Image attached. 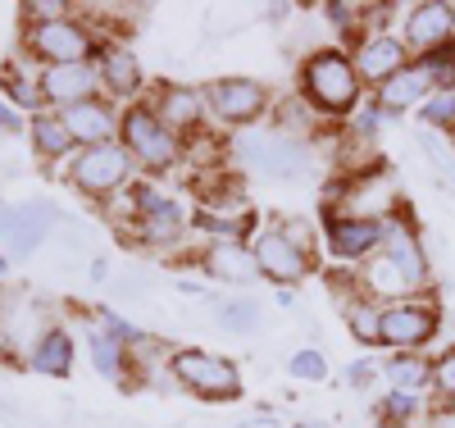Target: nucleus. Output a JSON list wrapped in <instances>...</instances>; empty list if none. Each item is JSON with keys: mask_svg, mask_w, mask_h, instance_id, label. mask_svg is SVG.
<instances>
[{"mask_svg": "<svg viewBox=\"0 0 455 428\" xmlns=\"http://www.w3.org/2000/svg\"><path fill=\"white\" fill-rule=\"evenodd\" d=\"M83 346H87V360H92V369L100 374V378H109V383H132V356H128V346L124 342H114L109 333H100L96 324L87 328V337H83Z\"/></svg>", "mask_w": 455, "mask_h": 428, "instance_id": "cd10ccee", "label": "nucleus"}, {"mask_svg": "<svg viewBox=\"0 0 455 428\" xmlns=\"http://www.w3.org/2000/svg\"><path fill=\"white\" fill-rule=\"evenodd\" d=\"M383 383H387V392H410V397L433 392V356H424V351H392L383 360Z\"/></svg>", "mask_w": 455, "mask_h": 428, "instance_id": "393cba45", "label": "nucleus"}, {"mask_svg": "<svg viewBox=\"0 0 455 428\" xmlns=\"http://www.w3.org/2000/svg\"><path fill=\"white\" fill-rule=\"evenodd\" d=\"M19 51L32 55L36 64H92L100 55V36L78 19V10H73L68 19H55V23H28L19 32Z\"/></svg>", "mask_w": 455, "mask_h": 428, "instance_id": "20e7f679", "label": "nucleus"}, {"mask_svg": "<svg viewBox=\"0 0 455 428\" xmlns=\"http://www.w3.org/2000/svg\"><path fill=\"white\" fill-rule=\"evenodd\" d=\"M68 182L83 191V197L92 201H109V197H119L124 187L137 182V165H132V155L124 150V141H105V146H83L78 155L68 160Z\"/></svg>", "mask_w": 455, "mask_h": 428, "instance_id": "423d86ee", "label": "nucleus"}, {"mask_svg": "<svg viewBox=\"0 0 455 428\" xmlns=\"http://www.w3.org/2000/svg\"><path fill=\"white\" fill-rule=\"evenodd\" d=\"M19 14H23V28L28 23H55V19H68L73 5H68V0H23Z\"/></svg>", "mask_w": 455, "mask_h": 428, "instance_id": "4c0bfd02", "label": "nucleus"}, {"mask_svg": "<svg viewBox=\"0 0 455 428\" xmlns=\"http://www.w3.org/2000/svg\"><path fill=\"white\" fill-rule=\"evenodd\" d=\"M119 141H124V150L132 155V165H137L141 178H164V174L182 169V137L169 133L146 101H137V105L124 109Z\"/></svg>", "mask_w": 455, "mask_h": 428, "instance_id": "7ed1b4c3", "label": "nucleus"}, {"mask_svg": "<svg viewBox=\"0 0 455 428\" xmlns=\"http://www.w3.org/2000/svg\"><path fill=\"white\" fill-rule=\"evenodd\" d=\"M14 214H19V206L0 201V242H10V232H14Z\"/></svg>", "mask_w": 455, "mask_h": 428, "instance_id": "37998d69", "label": "nucleus"}, {"mask_svg": "<svg viewBox=\"0 0 455 428\" xmlns=\"http://www.w3.org/2000/svg\"><path fill=\"white\" fill-rule=\"evenodd\" d=\"M214 319L223 333H255L259 328V305L255 301H223L214 310Z\"/></svg>", "mask_w": 455, "mask_h": 428, "instance_id": "2f4dec72", "label": "nucleus"}, {"mask_svg": "<svg viewBox=\"0 0 455 428\" xmlns=\"http://www.w3.org/2000/svg\"><path fill=\"white\" fill-rule=\"evenodd\" d=\"M451 141H455V133H451Z\"/></svg>", "mask_w": 455, "mask_h": 428, "instance_id": "a18cd8bd", "label": "nucleus"}, {"mask_svg": "<svg viewBox=\"0 0 455 428\" xmlns=\"http://www.w3.org/2000/svg\"><path fill=\"white\" fill-rule=\"evenodd\" d=\"M196 264H201L205 279L233 283V287H251V283L264 279V274H259V260H255V251H251V242H219V246H205V251L196 255Z\"/></svg>", "mask_w": 455, "mask_h": 428, "instance_id": "aec40b11", "label": "nucleus"}, {"mask_svg": "<svg viewBox=\"0 0 455 428\" xmlns=\"http://www.w3.org/2000/svg\"><path fill=\"white\" fill-rule=\"evenodd\" d=\"M383 255H392L401 269H410V274L419 279V283H428V287H433V260H428V251H424V238H419V228L410 223V214H405V210H396V214L387 219Z\"/></svg>", "mask_w": 455, "mask_h": 428, "instance_id": "412c9836", "label": "nucleus"}, {"mask_svg": "<svg viewBox=\"0 0 455 428\" xmlns=\"http://www.w3.org/2000/svg\"><path fill=\"white\" fill-rule=\"evenodd\" d=\"M387 238V219H360V214H323V242L328 255L341 264H364L383 251Z\"/></svg>", "mask_w": 455, "mask_h": 428, "instance_id": "9b49d317", "label": "nucleus"}, {"mask_svg": "<svg viewBox=\"0 0 455 428\" xmlns=\"http://www.w3.org/2000/svg\"><path fill=\"white\" fill-rule=\"evenodd\" d=\"M251 251H255V260H259V274L269 279V283H278L283 292L296 287L306 274H315V264H319V260H310L306 251H296V246L283 238L278 219H259V223H255Z\"/></svg>", "mask_w": 455, "mask_h": 428, "instance_id": "9d476101", "label": "nucleus"}, {"mask_svg": "<svg viewBox=\"0 0 455 428\" xmlns=\"http://www.w3.org/2000/svg\"><path fill=\"white\" fill-rule=\"evenodd\" d=\"M383 119H392V114H387L383 105H378L373 96H364V105H360V109L351 114V124H347V128H351V133H360V137H378V128H383Z\"/></svg>", "mask_w": 455, "mask_h": 428, "instance_id": "58836bf2", "label": "nucleus"}, {"mask_svg": "<svg viewBox=\"0 0 455 428\" xmlns=\"http://www.w3.org/2000/svg\"><path fill=\"white\" fill-rule=\"evenodd\" d=\"M410 60H414V55L405 51L401 32H364L360 42L351 46V64H355V73H360V83H364L369 96H373L378 87H387Z\"/></svg>", "mask_w": 455, "mask_h": 428, "instance_id": "ddd939ff", "label": "nucleus"}, {"mask_svg": "<svg viewBox=\"0 0 455 428\" xmlns=\"http://www.w3.org/2000/svg\"><path fill=\"white\" fill-rule=\"evenodd\" d=\"M401 42L414 60H424L455 42V5L451 0H419L401 14Z\"/></svg>", "mask_w": 455, "mask_h": 428, "instance_id": "f8f14e48", "label": "nucleus"}, {"mask_svg": "<svg viewBox=\"0 0 455 428\" xmlns=\"http://www.w3.org/2000/svg\"><path fill=\"white\" fill-rule=\"evenodd\" d=\"M424 415V401L419 397H410V392H387L383 401H378V424L383 428H414Z\"/></svg>", "mask_w": 455, "mask_h": 428, "instance_id": "7c9ffc66", "label": "nucleus"}, {"mask_svg": "<svg viewBox=\"0 0 455 428\" xmlns=\"http://www.w3.org/2000/svg\"><path fill=\"white\" fill-rule=\"evenodd\" d=\"M169 374L182 392H192L201 401H237L242 397V369L228 356L201 351V346H173Z\"/></svg>", "mask_w": 455, "mask_h": 428, "instance_id": "39448f33", "label": "nucleus"}, {"mask_svg": "<svg viewBox=\"0 0 455 428\" xmlns=\"http://www.w3.org/2000/svg\"><path fill=\"white\" fill-rule=\"evenodd\" d=\"M96 328H100V333H109L114 342H124V346H128V351H132V346H141V342L150 337L146 328H137V324H128L124 315H114V310H96Z\"/></svg>", "mask_w": 455, "mask_h": 428, "instance_id": "e433bc0d", "label": "nucleus"}, {"mask_svg": "<svg viewBox=\"0 0 455 428\" xmlns=\"http://www.w3.org/2000/svg\"><path fill=\"white\" fill-rule=\"evenodd\" d=\"M19 128L28 133V114H19L5 96H0V133H19Z\"/></svg>", "mask_w": 455, "mask_h": 428, "instance_id": "a19ab883", "label": "nucleus"}, {"mask_svg": "<svg viewBox=\"0 0 455 428\" xmlns=\"http://www.w3.org/2000/svg\"><path fill=\"white\" fill-rule=\"evenodd\" d=\"M205 109H210V124L214 128H255L274 114V96L264 83L255 77H214L205 83Z\"/></svg>", "mask_w": 455, "mask_h": 428, "instance_id": "0eeeda50", "label": "nucleus"}, {"mask_svg": "<svg viewBox=\"0 0 455 428\" xmlns=\"http://www.w3.org/2000/svg\"><path fill=\"white\" fill-rule=\"evenodd\" d=\"M28 141H32V150L42 155L46 165H68L73 155H78V141H73V133L64 128V119L55 109L32 114L28 119Z\"/></svg>", "mask_w": 455, "mask_h": 428, "instance_id": "b1692460", "label": "nucleus"}, {"mask_svg": "<svg viewBox=\"0 0 455 428\" xmlns=\"http://www.w3.org/2000/svg\"><path fill=\"white\" fill-rule=\"evenodd\" d=\"M146 105L156 109V119L178 133L182 141L205 133L210 109H205V87H187V83H156V92L146 96Z\"/></svg>", "mask_w": 455, "mask_h": 428, "instance_id": "4468645a", "label": "nucleus"}, {"mask_svg": "<svg viewBox=\"0 0 455 428\" xmlns=\"http://www.w3.org/2000/svg\"><path fill=\"white\" fill-rule=\"evenodd\" d=\"M42 77H46V64H36L32 55H23L14 46V55L5 60V69H0V96H5L19 114H42L46 109V92H42Z\"/></svg>", "mask_w": 455, "mask_h": 428, "instance_id": "f3484780", "label": "nucleus"}, {"mask_svg": "<svg viewBox=\"0 0 455 428\" xmlns=\"http://www.w3.org/2000/svg\"><path fill=\"white\" fill-rule=\"evenodd\" d=\"M64 128L73 133V141L83 146H105V141H119V124H124V105H114L105 96L87 101V105H73V109H60Z\"/></svg>", "mask_w": 455, "mask_h": 428, "instance_id": "6ab92c4d", "label": "nucleus"}, {"mask_svg": "<svg viewBox=\"0 0 455 428\" xmlns=\"http://www.w3.org/2000/svg\"><path fill=\"white\" fill-rule=\"evenodd\" d=\"M73 365H78V342H73V333L60 328V324H55L42 342H36V346H32V356L23 360V369L42 374V378H68Z\"/></svg>", "mask_w": 455, "mask_h": 428, "instance_id": "5701e85b", "label": "nucleus"}, {"mask_svg": "<svg viewBox=\"0 0 455 428\" xmlns=\"http://www.w3.org/2000/svg\"><path fill=\"white\" fill-rule=\"evenodd\" d=\"M55 324L46 319V305L28 292H0V360H28L32 346Z\"/></svg>", "mask_w": 455, "mask_h": 428, "instance_id": "1a4fd4ad", "label": "nucleus"}, {"mask_svg": "<svg viewBox=\"0 0 455 428\" xmlns=\"http://www.w3.org/2000/svg\"><path fill=\"white\" fill-rule=\"evenodd\" d=\"M355 287H360V296H369V301H378V305H396V301L428 296V292H433L428 283H419L410 269H401V264H396L392 255H383V251L355 269Z\"/></svg>", "mask_w": 455, "mask_h": 428, "instance_id": "2eb2a0df", "label": "nucleus"}, {"mask_svg": "<svg viewBox=\"0 0 455 428\" xmlns=\"http://www.w3.org/2000/svg\"><path fill=\"white\" fill-rule=\"evenodd\" d=\"M255 223H259L255 214L214 210V206H196V214H192V232H201L210 246H219V242H251Z\"/></svg>", "mask_w": 455, "mask_h": 428, "instance_id": "a878e982", "label": "nucleus"}, {"mask_svg": "<svg viewBox=\"0 0 455 428\" xmlns=\"http://www.w3.org/2000/svg\"><path fill=\"white\" fill-rule=\"evenodd\" d=\"M278 228H283V238H287L296 251H306L310 260H319V238H323V232H319L310 219H300V214H283V219H278Z\"/></svg>", "mask_w": 455, "mask_h": 428, "instance_id": "72a5a7b5", "label": "nucleus"}, {"mask_svg": "<svg viewBox=\"0 0 455 428\" xmlns=\"http://www.w3.org/2000/svg\"><path fill=\"white\" fill-rule=\"evenodd\" d=\"M296 96L306 101L319 119H351L364 105V83L351 64V51L315 46L296 69Z\"/></svg>", "mask_w": 455, "mask_h": 428, "instance_id": "f257e3e1", "label": "nucleus"}, {"mask_svg": "<svg viewBox=\"0 0 455 428\" xmlns=\"http://www.w3.org/2000/svg\"><path fill=\"white\" fill-rule=\"evenodd\" d=\"M10 260H14L10 251H0V279H5V274H10Z\"/></svg>", "mask_w": 455, "mask_h": 428, "instance_id": "c03bdc74", "label": "nucleus"}, {"mask_svg": "<svg viewBox=\"0 0 455 428\" xmlns=\"http://www.w3.org/2000/svg\"><path fill=\"white\" fill-rule=\"evenodd\" d=\"M424 428H455V406H451V401H433Z\"/></svg>", "mask_w": 455, "mask_h": 428, "instance_id": "79ce46f5", "label": "nucleus"}, {"mask_svg": "<svg viewBox=\"0 0 455 428\" xmlns=\"http://www.w3.org/2000/svg\"><path fill=\"white\" fill-rule=\"evenodd\" d=\"M137 223L128 228V238L146 251H178L192 232V206L173 191H164L156 178H137Z\"/></svg>", "mask_w": 455, "mask_h": 428, "instance_id": "f03ea898", "label": "nucleus"}, {"mask_svg": "<svg viewBox=\"0 0 455 428\" xmlns=\"http://www.w3.org/2000/svg\"><path fill=\"white\" fill-rule=\"evenodd\" d=\"M419 124L451 137V133H455V92H433V96L419 105Z\"/></svg>", "mask_w": 455, "mask_h": 428, "instance_id": "473e14b6", "label": "nucleus"}, {"mask_svg": "<svg viewBox=\"0 0 455 428\" xmlns=\"http://www.w3.org/2000/svg\"><path fill=\"white\" fill-rule=\"evenodd\" d=\"M442 333V305L428 296H410L396 305H383V328H378V346L392 351H424V346Z\"/></svg>", "mask_w": 455, "mask_h": 428, "instance_id": "6e6552de", "label": "nucleus"}, {"mask_svg": "<svg viewBox=\"0 0 455 428\" xmlns=\"http://www.w3.org/2000/svg\"><path fill=\"white\" fill-rule=\"evenodd\" d=\"M42 92H46V109H73V105H87V101H96V96H105L100 92V73H96V60L92 64H55V69H46V77H42Z\"/></svg>", "mask_w": 455, "mask_h": 428, "instance_id": "a211bd4d", "label": "nucleus"}, {"mask_svg": "<svg viewBox=\"0 0 455 428\" xmlns=\"http://www.w3.org/2000/svg\"><path fill=\"white\" fill-rule=\"evenodd\" d=\"M323 23L337 32V46L351 51L360 36H364V5H355V0H328V5H319Z\"/></svg>", "mask_w": 455, "mask_h": 428, "instance_id": "c85d7f7f", "label": "nucleus"}, {"mask_svg": "<svg viewBox=\"0 0 455 428\" xmlns=\"http://www.w3.org/2000/svg\"><path fill=\"white\" fill-rule=\"evenodd\" d=\"M433 92H437V83H433L428 64H424V60H410V64L392 77L387 87H378V92H373V101L383 105V109L392 114V119H396V114H405V109H419Z\"/></svg>", "mask_w": 455, "mask_h": 428, "instance_id": "4be33fe9", "label": "nucleus"}, {"mask_svg": "<svg viewBox=\"0 0 455 428\" xmlns=\"http://www.w3.org/2000/svg\"><path fill=\"white\" fill-rule=\"evenodd\" d=\"M96 73H100V92H105V101L124 105V109L141 101L146 69H141V60L132 55L128 42H105L100 55H96Z\"/></svg>", "mask_w": 455, "mask_h": 428, "instance_id": "dca6fc26", "label": "nucleus"}, {"mask_svg": "<svg viewBox=\"0 0 455 428\" xmlns=\"http://www.w3.org/2000/svg\"><path fill=\"white\" fill-rule=\"evenodd\" d=\"M55 206L51 201H28V206H19V214H14V232H10V255H32L36 246H42L46 238H51V228H55Z\"/></svg>", "mask_w": 455, "mask_h": 428, "instance_id": "bb28decb", "label": "nucleus"}, {"mask_svg": "<svg viewBox=\"0 0 455 428\" xmlns=\"http://www.w3.org/2000/svg\"><path fill=\"white\" fill-rule=\"evenodd\" d=\"M341 319H347V328L360 346H378V328H383V305L378 301H369V296L341 301Z\"/></svg>", "mask_w": 455, "mask_h": 428, "instance_id": "c756f323", "label": "nucleus"}, {"mask_svg": "<svg viewBox=\"0 0 455 428\" xmlns=\"http://www.w3.org/2000/svg\"><path fill=\"white\" fill-rule=\"evenodd\" d=\"M433 397L455 406V342L433 356Z\"/></svg>", "mask_w": 455, "mask_h": 428, "instance_id": "c9c22d12", "label": "nucleus"}, {"mask_svg": "<svg viewBox=\"0 0 455 428\" xmlns=\"http://www.w3.org/2000/svg\"><path fill=\"white\" fill-rule=\"evenodd\" d=\"M287 369H291V378H300V383H323V378H328V356L319 351V346H300V351H291Z\"/></svg>", "mask_w": 455, "mask_h": 428, "instance_id": "f704fd0d", "label": "nucleus"}, {"mask_svg": "<svg viewBox=\"0 0 455 428\" xmlns=\"http://www.w3.org/2000/svg\"><path fill=\"white\" fill-rule=\"evenodd\" d=\"M373 378H383V365H378V360L364 356V360H351V365H347V383H351V387H369Z\"/></svg>", "mask_w": 455, "mask_h": 428, "instance_id": "ea45409f", "label": "nucleus"}]
</instances>
